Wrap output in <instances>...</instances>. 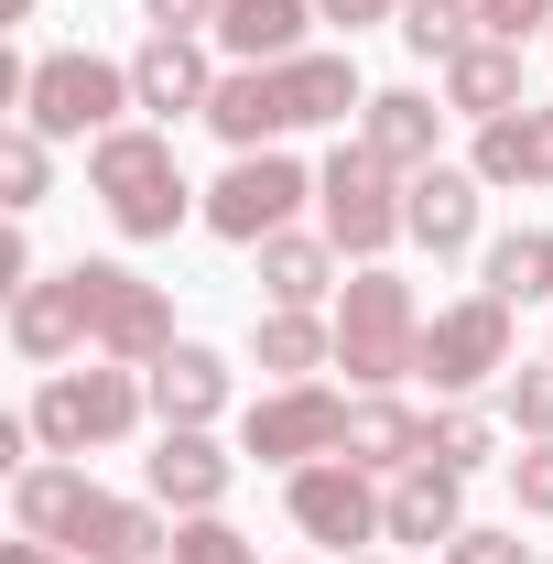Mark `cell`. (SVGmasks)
Instances as JSON below:
<instances>
[{
	"instance_id": "obj_12",
	"label": "cell",
	"mask_w": 553,
	"mask_h": 564,
	"mask_svg": "<svg viewBox=\"0 0 553 564\" xmlns=\"http://www.w3.org/2000/svg\"><path fill=\"white\" fill-rule=\"evenodd\" d=\"M228 478H239V456L217 445L207 423H163V445L141 456V489L163 499L174 521H196V510H217V499H228Z\"/></svg>"
},
{
	"instance_id": "obj_18",
	"label": "cell",
	"mask_w": 553,
	"mask_h": 564,
	"mask_svg": "<svg viewBox=\"0 0 553 564\" xmlns=\"http://www.w3.org/2000/svg\"><path fill=\"white\" fill-rule=\"evenodd\" d=\"M434 131H445V109H434L423 87H380V98L358 109V141H369L391 174H423V163H434Z\"/></svg>"
},
{
	"instance_id": "obj_30",
	"label": "cell",
	"mask_w": 553,
	"mask_h": 564,
	"mask_svg": "<svg viewBox=\"0 0 553 564\" xmlns=\"http://www.w3.org/2000/svg\"><path fill=\"white\" fill-rule=\"evenodd\" d=\"M423 456H434V467H456V478H467V467H488V413L445 402V413H434V434H423Z\"/></svg>"
},
{
	"instance_id": "obj_2",
	"label": "cell",
	"mask_w": 553,
	"mask_h": 564,
	"mask_svg": "<svg viewBox=\"0 0 553 564\" xmlns=\"http://www.w3.org/2000/svg\"><path fill=\"white\" fill-rule=\"evenodd\" d=\"M87 185H98V207H109L120 239H174L185 217H207L196 185H185V163H174V131H141V120L87 141Z\"/></svg>"
},
{
	"instance_id": "obj_8",
	"label": "cell",
	"mask_w": 553,
	"mask_h": 564,
	"mask_svg": "<svg viewBox=\"0 0 553 564\" xmlns=\"http://www.w3.org/2000/svg\"><path fill=\"white\" fill-rule=\"evenodd\" d=\"M347 391H326V380H282L272 402H250V423H239V456H261V467H315V456H347Z\"/></svg>"
},
{
	"instance_id": "obj_4",
	"label": "cell",
	"mask_w": 553,
	"mask_h": 564,
	"mask_svg": "<svg viewBox=\"0 0 553 564\" xmlns=\"http://www.w3.org/2000/svg\"><path fill=\"white\" fill-rule=\"evenodd\" d=\"M141 413H152V380H131L120 358L44 369V391H33V434H44V456H98V445H120Z\"/></svg>"
},
{
	"instance_id": "obj_3",
	"label": "cell",
	"mask_w": 553,
	"mask_h": 564,
	"mask_svg": "<svg viewBox=\"0 0 553 564\" xmlns=\"http://www.w3.org/2000/svg\"><path fill=\"white\" fill-rule=\"evenodd\" d=\"M337 369L358 380V391H391V380H413L423 369V304L402 272H369L337 293Z\"/></svg>"
},
{
	"instance_id": "obj_26",
	"label": "cell",
	"mask_w": 553,
	"mask_h": 564,
	"mask_svg": "<svg viewBox=\"0 0 553 564\" xmlns=\"http://www.w3.org/2000/svg\"><path fill=\"white\" fill-rule=\"evenodd\" d=\"M250 348H261V369H272V380H315V369L337 358V326H315V315L272 304V315L250 326Z\"/></svg>"
},
{
	"instance_id": "obj_31",
	"label": "cell",
	"mask_w": 553,
	"mask_h": 564,
	"mask_svg": "<svg viewBox=\"0 0 553 564\" xmlns=\"http://www.w3.org/2000/svg\"><path fill=\"white\" fill-rule=\"evenodd\" d=\"M163 564H261V554H250V532H228L217 510H196V521H174V554Z\"/></svg>"
},
{
	"instance_id": "obj_5",
	"label": "cell",
	"mask_w": 553,
	"mask_h": 564,
	"mask_svg": "<svg viewBox=\"0 0 553 564\" xmlns=\"http://www.w3.org/2000/svg\"><path fill=\"white\" fill-rule=\"evenodd\" d=\"M66 293H76V326H87V358L152 369V358L174 348V304H163V282L120 272V261H66Z\"/></svg>"
},
{
	"instance_id": "obj_28",
	"label": "cell",
	"mask_w": 553,
	"mask_h": 564,
	"mask_svg": "<svg viewBox=\"0 0 553 564\" xmlns=\"http://www.w3.org/2000/svg\"><path fill=\"white\" fill-rule=\"evenodd\" d=\"M467 22H478L467 0H402V44H413V55H434V66H456V55L478 44Z\"/></svg>"
},
{
	"instance_id": "obj_1",
	"label": "cell",
	"mask_w": 553,
	"mask_h": 564,
	"mask_svg": "<svg viewBox=\"0 0 553 564\" xmlns=\"http://www.w3.org/2000/svg\"><path fill=\"white\" fill-rule=\"evenodd\" d=\"M347 109H369L358 55H293V66H228L207 98V131L228 152H272L282 131H315V120H347Z\"/></svg>"
},
{
	"instance_id": "obj_22",
	"label": "cell",
	"mask_w": 553,
	"mask_h": 564,
	"mask_svg": "<svg viewBox=\"0 0 553 564\" xmlns=\"http://www.w3.org/2000/svg\"><path fill=\"white\" fill-rule=\"evenodd\" d=\"M478 185H553V109L478 120Z\"/></svg>"
},
{
	"instance_id": "obj_19",
	"label": "cell",
	"mask_w": 553,
	"mask_h": 564,
	"mask_svg": "<svg viewBox=\"0 0 553 564\" xmlns=\"http://www.w3.org/2000/svg\"><path fill=\"white\" fill-rule=\"evenodd\" d=\"M304 22H315V0H228V11H217V55H239V66H293V55H304Z\"/></svg>"
},
{
	"instance_id": "obj_33",
	"label": "cell",
	"mask_w": 553,
	"mask_h": 564,
	"mask_svg": "<svg viewBox=\"0 0 553 564\" xmlns=\"http://www.w3.org/2000/svg\"><path fill=\"white\" fill-rule=\"evenodd\" d=\"M510 499H521L532 521H553V445H521V456H510Z\"/></svg>"
},
{
	"instance_id": "obj_40",
	"label": "cell",
	"mask_w": 553,
	"mask_h": 564,
	"mask_svg": "<svg viewBox=\"0 0 553 564\" xmlns=\"http://www.w3.org/2000/svg\"><path fill=\"white\" fill-rule=\"evenodd\" d=\"M358 564H380V554H358Z\"/></svg>"
},
{
	"instance_id": "obj_34",
	"label": "cell",
	"mask_w": 553,
	"mask_h": 564,
	"mask_svg": "<svg viewBox=\"0 0 553 564\" xmlns=\"http://www.w3.org/2000/svg\"><path fill=\"white\" fill-rule=\"evenodd\" d=\"M543 22H553V0H478L488 44H521V33H543Z\"/></svg>"
},
{
	"instance_id": "obj_37",
	"label": "cell",
	"mask_w": 553,
	"mask_h": 564,
	"mask_svg": "<svg viewBox=\"0 0 553 564\" xmlns=\"http://www.w3.org/2000/svg\"><path fill=\"white\" fill-rule=\"evenodd\" d=\"M315 11H326V22H347V33H358V22H391L402 0H315Z\"/></svg>"
},
{
	"instance_id": "obj_25",
	"label": "cell",
	"mask_w": 553,
	"mask_h": 564,
	"mask_svg": "<svg viewBox=\"0 0 553 564\" xmlns=\"http://www.w3.org/2000/svg\"><path fill=\"white\" fill-rule=\"evenodd\" d=\"M445 109H467V120H510V109H532L521 98V44H467L456 66H445Z\"/></svg>"
},
{
	"instance_id": "obj_32",
	"label": "cell",
	"mask_w": 553,
	"mask_h": 564,
	"mask_svg": "<svg viewBox=\"0 0 553 564\" xmlns=\"http://www.w3.org/2000/svg\"><path fill=\"white\" fill-rule=\"evenodd\" d=\"M499 402H510V423H521V445H553V358L543 369H510Z\"/></svg>"
},
{
	"instance_id": "obj_13",
	"label": "cell",
	"mask_w": 553,
	"mask_h": 564,
	"mask_svg": "<svg viewBox=\"0 0 553 564\" xmlns=\"http://www.w3.org/2000/svg\"><path fill=\"white\" fill-rule=\"evenodd\" d=\"M478 163H423L413 185H402V228H413L434 261H467L478 250Z\"/></svg>"
},
{
	"instance_id": "obj_11",
	"label": "cell",
	"mask_w": 553,
	"mask_h": 564,
	"mask_svg": "<svg viewBox=\"0 0 553 564\" xmlns=\"http://www.w3.org/2000/svg\"><path fill=\"white\" fill-rule=\"evenodd\" d=\"M499 369H510V304H499V293H467V304L423 315V380H434L445 402H467Z\"/></svg>"
},
{
	"instance_id": "obj_6",
	"label": "cell",
	"mask_w": 553,
	"mask_h": 564,
	"mask_svg": "<svg viewBox=\"0 0 553 564\" xmlns=\"http://www.w3.org/2000/svg\"><path fill=\"white\" fill-rule=\"evenodd\" d=\"M402 185H413V174H391L369 141H337V152H326L315 207H326V239H337L347 261H380L391 239H413V228H402Z\"/></svg>"
},
{
	"instance_id": "obj_41",
	"label": "cell",
	"mask_w": 553,
	"mask_h": 564,
	"mask_svg": "<svg viewBox=\"0 0 553 564\" xmlns=\"http://www.w3.org/2000/svg\"><path fill=\"white\" fill-rule=\"evenodd\" d=\"M467 11H478V0H467Z\"/></svg>"
},
{
	"instance_id": "obj_20",
	"label": "cell",
	"mask_w": 553,
	"mask_h": 564,
	"mask_svg": "<svg viewBox=\"0 0 553 564\" xmlns=\"http://www.w3.org/2000/svg\"><path fill=\"white\" fill-rule=\"evenodd\" d=\"M152 413L163 423H217L228 413V358L196 348V337H174V348L152 358Z\"/></svg>"
},
{
	"instance_id": "obj_15",
	"label": "cell",
	"mask_w": 553,
	"mask_h": 564,
	"mask_svg": "<svg viewBox=\"0 0 553 564\" xmlns=\"http://www.w3.org/2000/svg\"><path fill=\"white\" fill-rule=\"evenodd\" d=\"M131 87H141V109H163V120H207L217 66H207L196 33H152V44L131 55Z\"/></svg>"
},
{
	"instance_id": "obj_14",
	"label": "cell",
	"mask_w": 553,
	"mask_h": 564,
	"mask_svg": "<svg viewBox=\"0 0 553 564\" xmlns=\"http://www.w3.org/2000/svg\"><path fill=\"white\" fill-rule=\"evenodd\" d=\"M76 564H163L174 554V521H163V499H87V521H76Z\"/></svg>"
},
{
	"instance_id": "obj_10",
	"label": "cell",
	"mask_w": 553,
	"mask_h": 564,
	"mask_svg": "<svg viewBox=\"0 0 553 564\" xmlns=\"http://www.w3.org/2000/svg\"><path fill=\"white\" fill-rule=\"evenodd\" d=\"M304 196H315V174H304L293 152H239V163L207 185V228H217V239H239V250H261V239L293 228Z\"/></svg>"
},
{
	"instance_id": "obj_27",
	"label": "cell",
	"mask_w": 553,
	"mask_h": 564,
	"mask_svg": "<svg viewBox=\"0 0 553 564\" xmlns=\"http://www.w3.org/2000/svg\"><path fill=\"white\" fill-rule=\"evenodd\" d=\"M488 293L499 304H553V228H510V239H488Z\"/></svg>"
},
{
	"instance_id": "obj_29",
	"label": "cell",
	"mask_w": 553,
	"mask_h": 564,
	"mask_svg": "<svg viewBox=\"0 0 553 564\" xmlns=\"http://www.w3.org/2000/svg\"><path fill=\"white\" fill-rule=\"evenodd\" d=\"M44 185H55V152H44V131L22 120V131L0 141V207L22 217V207H44Z\"/></svg>"
},
{
	"instance_id": "obj_23",
	"label": "cell",
	"mask_w": 553,
	"mask_h": 564,
	"mask_svg": "<svg viewBox=\"0 0 553 564\" xmlns=\"http://www.w3.org/2000/svg\"><path fill=\"white\" fill-rule=\"evenodd\" d=\"M11 348L33 358V369H66V358L87 348V326H76V293H66V272H55V282H22V293H11Z\"/></svg>"
},
{
	"instance_id": "obj_24",
	"label": "cell",
	"mask_w": 553,
	"mask_h": 564,
	"mask_svg": "<svg viewBox=\"0 0 553 564\" xmlns=\"http://www.w3.org/2000/svg\"><path fill=\"white\" fill-rule=\"evenodd\" d=\"M261 293H272V304H293V315H315L326 293H347V282H337V239H304V228L261 239Z\"/></svg>"
},
{
	"instance_id": "obj_36",
	"label": "cell",
	"mask_w": 553,
	"mask_h": 564,
	"mask_svg": "<svg viewBox=\"0 0 553 564\" xmlns=\"http://www.w3.org/2000/svg\"><path fill=\"white\" fill-rule=\"evenodd\" d=\"M141 11H152V33H217L228 0H141Z\"/></svg>"
},
{
	"instance_id": "obj_7",
	"label": "cell",
	"mask_w": 553,
	"mask_h": 564,
	"mask_svg": "<svg viewBox=\"0 0 553 564\" xmlns=\"http://www.w3.org/2000/svg\"><path fill=\"white\" fill-rule=\"evenodd\" d=\"M120 109H141L131 66H109V55H33L22 120L44 141H98V131H120Z\"/></svg>"
},
{
	"instance_id": "obj_21",
	"label": "cell",
	"mask_w": 553,
	"mask_h": 564,
	"mask_svg": "<svg viewBox=\"0 0 553 564\" xmlns=\"http://www.w3.org/2000/svg\"><path fill=\"white\" fill-rule=\"evenodd\" d=\"M423 434H434V423H423L413 402L358 391V413H347V456H358L369 478H402V467H423Z\"/></svg>"
},
{
	"instance_id": "obj_17",
	"label": "cell",
	"mask_w": 553,
	"mask_h": 564,
	"mask_svg": "<svg viewBox=\"0 0 553 564\" xmlns=\"http://www.w3.org/2000/svg\"><path fill=\"white\" fill-rule=\"evenodd\" d=\"M456 532H467V478L434 467V456L402 467L391 478V543H456Z\"/></svg>"
},
{
	"instance_id": "obj_39",
	"label": "cell",
	"mask_w": 553,
	"mask_h": 564,
	"mask_svg": "<svg viewBox=\"0 0 553 564\" xmlns=\"http://www.w3.org/2000/svg\"><path fill=\"white\" fill-rule=\"evenodd\" d=\"M0 22H33V0H0Z\"/></svg>"
},
{
	"instance_id": "obj_42",
	"label": "cell",
	"mask_w": 553,
	"mask_h": 564,
	"mask_svg": "<svg viewBox=\"0 0 553 564\" xmlns=\"http://www.w3.org/2000/svg\"><path fill=\"white\" fill-rule=\"evenodd\" d=\"M543 564H553V554H543Z\"/></svg>"
},
{
	"instance_id": "obj_38",
	"label": "cell",
	"mask_w": 553,
	"mask_h": 564,
	"mask_svg": "<svg viewBox=\"0 0 553 564\" xmlns=\"http://www.w3.org/2000/svg\"><path fill=\"white\" fill-rule=\"evenodd\" d=\"M0 564H76L66 543H33V532H22V543H0Z\"/></svg>"
},
{
	"instance_id": "obj_35",
	"label": "cell",
	"mask_w": 553,
	"mask_h": 564,
	"mask_svg": "<svg viewBox=\"0 0 553 564\" xmlns=\"http://www.w3.org/2000/svg\"><path fill=\"white\" fill-rule=\"evenodd\" d=\"M445 564H532V554H521V532H488V521H467V532L445 543Z\"/></svg>"
},
{
	"instance_id": "obj_9",
	"label": "cell",
	"mask_w": 553,
	"mask_h": 564,
	"mask_svg": "<svg viewBox=\"0 0 553 564\" xmlns=\"http://www.w3.org/2000/svg\"><path fill=\"white\" fill-rule=\"evenodd\" d=\"M282 510H293L304 543H380V532H391V489H380L358 456H315V467H293V478H282Z\"/></svg>"
},
{
	"instance_id": "obj_16",
	"label": "cell",
	"mask_w": 553,
	"mask_h": 564,
	"mask_svg": "<svg viewBox=\"0 0 553 564\" xmlns=\"http://www.w3.org/2000/svg\"><path fill=\"white\" fill-rule=\"evenodd\" d=\"M87 467L76 456H33L22 478H11V521L33 532V543H76V521H87Z\"/></svg>"
}]
</instances>
